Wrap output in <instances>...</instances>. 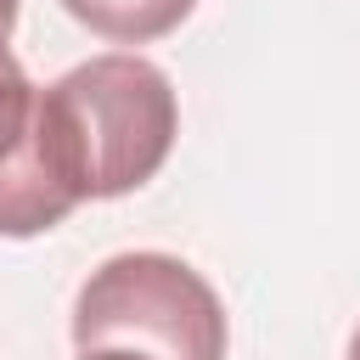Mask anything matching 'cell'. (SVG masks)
Returning <instances> with one entry per match:
<instances>
[{
	"instance_id": "1",
	"label": "cell",
	"mask_w": 360,
	"mask_h": 360,
	"mask_svg": "<svg viewBox=\"0 0 360 360\" xmlns=\"http://www.w3.org/2000/svg\"><path fill=\"white\" fill-rule=\"evenodd\" d=\"M39 124L56 180L73 202H101L146 186L180 129L174 84L135 51H107L39 90Z\"/></svg>"
},
{
	"instance_id": "2",
	"label": "cell",
	"mask_w": 360,
	"mask_h": 360,
	"mask_svg": "<svg viewBox=\"0 0 360 360\" xmlns=\"http://www.w3.org/2000/svg\"><path fill=\"white\" fill-rule=\"evenodd\" d=\"M225 304L174 253H112L73 298V343L146 360H225Z\"/></svg>"
},
{
	"instance_id": "3",
	"label": "cell",
	"mask_w": 360,
	"mask_h": 360,
	"mask_svg": "<svg viewBox=\"0 0 360 360\" xmlns=\"http://www.w3.org/2000/svg\"><path fill=\"white\" fill-rule=\"evenodd\" d=\"M79 202L51 169L45 124H39V84L0 39V236H39L62 225Z\"/></svg>"
},
{
	"instance_id": "4",
	"label": "cell",
	"mask_w": 360,
	"mask_h": 360,
	"mask_svg": "<svg viewBox=\"0 0 360 360\" xmlns=\"http://www.w3.org/2000/svg\"><path fill=\"white\" fill-rule=\"evenodd\" d=\"M73 22H84L90 34L112 39V45H152L163 34H174L197 0H62Z\"/></svg>"
},
{
	"instance_id": "5",
	"label": "cell",
	"mask_w": 360,
	"mask_h": 360,
	"mask_svg": "<svg viewBox=\"0 0 360 360\" xmlns=\"http://www.w3.org/2000/svg\"><path fill=\"white\" fill-rule=\"evenodd\" d=\"M79 360H146V354H129V349H84Z\"/></svg>"
},
{
	"instance_id": "6",
	"label": "cell",
	"mask_w": 360,
	"mask_h": 360,
	"mask_svg": "<svg viewBox=\"0 0 360 360\" xmlns=\"http://www.w3.org/2000/svg\"><path fill=\"white\" fill-rule=\"evenodd\" d=\"M17 28V0H0V39H11Z\"/></svg>"
},
{
	"instance_id": "7",
	"label": "cell",
	"mask_w": 360,
	"mask_h": 360,
	"mask_svg": "<svg viewBox=\"0 0 360 360\" xmlns=\"http://www.w3.org/2000/svg\"><path fill=\"white\" fill-rule=\"evenodd\" d=\"M349 360H360V326H354V338H349Z\"/></svg>"
}]
</instances>
